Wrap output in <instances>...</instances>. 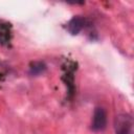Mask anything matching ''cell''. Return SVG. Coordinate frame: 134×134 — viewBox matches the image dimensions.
<instances>
[{"instance_id":"1","label":"cell","mask_w":134,"mask_h":134,"mask_svg":"<svg viewBox=\"0 0 134 134\" xmlns=\"http://www.w3.org/2000/svg\"><path fill=\"white\" fill-rule=\"evenodd\" d=\"M107 127V112L102 107H96L93 113L91 129L95 132L105 130Z\"/></svg>"},{"instance_id":"2","label":"cell","mask_w":134,"mask_h":134,"mask_svg":"<svg viewBox=\"0 0 134 134\" xmlns=\"http://www.w3.org/2000/svg\"><path fill=\"white\" fill-rule=\"evenodd\" d=\"M133 119L128 114H120L115 120L116 134H132Z\"/></svg>"},{"instance_id":"3","label":"cell","mask_w":134,"mask_h":134,"mask_svg":"<svg viewBox=\"0 0 134 134\" xmlns=\"http://www.w3.org/2000/svg\"><path fill=\"white\" fill-rule=\"evenodd\" d=\"M84 26H85V19L80 16H75L67 23V30L71 35H77L84 28Z\"/></svg>"},{"instance_id":"4","label":"cell","mask_w":134,"mask_h":134,"mask_svg":"<svg viewBox=\"0 0 134 134\" xmlns=\"http://www.w3.org/2000/svg\"><path fill=\"white\" fill-rule=\"evenodd\" d=\"M46 70V65L43 62H34L29 68V73L31 75H39Z\"/></svg>"}]
</instances>
